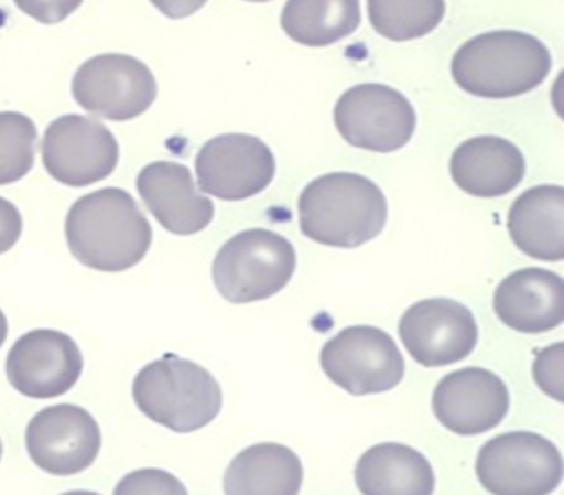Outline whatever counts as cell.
<instances>
[{"instance_id": "1", "label": "cell", "mask_w": 564, "mask_h": 495, "mask_svg": "<svg viewBox=\"0 0 564 495\" xmlns=\"http://www.w3.org/2000/svg\"><path fill=\"white\" fill-rule=\"evenodd\" d=\"M65 236L78 262L115 273L133 269L147 257L153 227L128 191L105 187L75 201Z\"/></svg>"}, {"instance_id": "2", "label": "cell", "mask_w": 564, "mask_h": 495, "mask_svg": "<svg viewBox=\"0 0 564 495\" xmlns=\"http://www.w3.org/2000/svg\"><path fill=\"white\" fill-rule=\"evenodd\" d=\"M299 217L300 229L308 239L355 249L382 233L388 201L381 187L361 174H325L303 190Z\"/></svg>"}, {"instance_id": "3", "label": "cell", "mask_w": 564, "mask_h": 495, "mask_svg": "<svg viewBox=\"0 0 564 495\" xmlns=\"http://www.w3.org/2000/svg\"><path fill=\"white\" fill-rule=\"evenodd\" d=\"M553 67L543 42L523 32L495 31L465 42L452 58L460 90L480 98H514L540 87Z\"/></svg>"}, {"instance_id": "4", "label": "cell", "mask_w": 564, "mask_h": 495, "mask_svg": "<svg viewBox=\"0 0 564 495\" xmlns=\"http://www.w3.org/2000/svg\"><path fill=\"white\" fill-rule=\"evenodd\" d=\"M133 399L151 421L180 434L206 428L223 409L219 381L204 366L173 353L141 368Z\"/></svg>"}, {"instance_id": "5", "label": "cell", "mask_w": 564, "mask_h": 495, "mask_svg": "<svg viewBox=\"0 0 564 495\" xmlns=\"http://www.w3.org/2000/svg\"><path fill=\"white\" fill-rule=\"evenodd\" d=\"M296 269V252L286 237L249 229L227 240L213 263V279L230 303L262 302L282 292Z\"/></svg>"}, {"instance_id": "6", "label": "cell", "mask_w": 564, "mask_h": 495, "mask_svg": "<svg viewBox=\"0 0 564 495\" xmlns=\"http://www.w3.org/2000/svg\"><path fill=\"white\" fill-rule=\"evenodd\" d=\"M485 491L497 495H546L560 487V449L534 432H505L485 442L475 465Z\"/></svg>"}, {"instance_id": "7", "label": "cell", "mask_w": 564, "mask_h": 495, "mask_svg": "<svg viewBox=\"0 0 564 495\" xmlns=\"http://www.w3.org/2000/svg\"><path fill=\"white\" fill-rule=\"evenodd\" d=\"M325 375L352 396L391 391L404 378L405 363L394 340L376 326H348L325 343Z\"/></svg>"}, {"instance_id": "8", "label": "cell", "mask_w": 564, "mask_h": 495, "mask_svg": "<svg viewBox=\"0 0 564 495\" xmlns=\"http://www.w3.org/2000/svg\"><path fill=\"white\" fill-rule=\"evenodd\" d=\"M333 117L346 143L375 153L401 150L417 127L411 101L381 84L356 85L346 90L336 101Z\"/></svg>"}, {"instance_id": "9", "label": "cell", "mask_w": 564, "mask_h": 495, "mask_svg": "<svg viewBox=\"0 0 564 495\" xmlns=\"http://www.w3.org/2000/svg\"><path fill=\"white\" fill-rule=\"evenodd\" d=\"M72 94L95 117L130 121L150 110L158 97V84L144 62L131 55L104 54L78 67Z\"/></svg>"}, {"instance_id": "10", "label": "cell", "mask_w": 564, "mask_h": 495, "mask_svg": "<svg viewBox=\"0 0 564 495\" xmlns=\"http://www.w3.org/2000/svg\"><path fill=\"white\" fill-rule=\"evenodd\" d=\"M42 161L58 183L85 187L107 180L117 170L120 147L115 134L95 118L65 115L45 130Z\"/></svg>"}, {"instance_id": "11", "label": "cell", "mask_w": 564, "mask_h": 495, "mask_svg": "<svg viewBox=\"0 0 564 495\" xmlns=\"http://www.w3.org/2000/svg\"><path fill=\"white\" fill-rule=\"evenodd\" d=\"M272 150L252 134L227 133L207 141L196 158L200 191L223 201L263 193L275 177Z\"/></svg>"}, {"instance_id": "12", "label": "cell", "mask_w": 564, "mask_h": 495, "mask_svg": "<svg viewBox=\"0 0 564 495\" xmlns=\"http://www.w3.org/2000/svg\"><path fill=\"white\" fill-rule=\"evenodd\" d=\"M399 336L414 362L425 368H441L471 355L478 326L474 313L460 302L429 299L405 310Z\"/></svg>"}, {"instance_id": "13", "label": "cell", "mask_w": 564, "mask_h": 495, "mask_svg": "<svg viewBox=\"0 0 564 495\" xmlns=\"http://www.w3.org/2000/svg\"><path fill=\"white\" fill-rule=\"evenodd\" d=\"M25 445L34 464L47 474H80L100 454V426L80 406H48L29 422Z\"/></svg>"}, {"instance_id": "14", "label": "cell", "mask_w": 564, "mask_h": 495, "mask_svg": "<svg viewBox=\"0 0 564 495\" xmlns=\"http://www.w3.org/2000/svg\"><path fill=\"white\" fill-rule=\"evenodd\" d=\"M84 372V356L67 333L39 329L12 345L6 362L9 383L28 398L52 399L67 395Z\"/></svg>"}, {"instance_id": "15", "label": "cell", "mask_w": 564, "mask_h": 495, "mask_svg": "<svg viewBox=\"0 0 564 495\" xmlns=\"http://www.w3.org/2000/svg\"><path fill=\"white\" fill-rule=\"evenodd\" d=\"M510 409V391L500 376L485 368L448 373L435 386L432 411L458 435H478L497 428Z\"/></svg>"}, {"instance_id": "16", "label": "cell", "mask_w": 564, "mask_h": 495, "mask_svg": "<svg viewBox=\"0 0 564 495\" xmlns=\"http://www.w3.org/2000/svg\"><path fill=\"white\" fill-rule=\"evenodd\" d=\"M138 193L158 223L174 236H194L214 219L213 201L197 193L184 164L156 161L138 174Z\"/></svg>"}, {"instance_id": "17", "label": "cell", "mask_w": 564, "mask_h": 495, "mask_svg": "<svg viewBox=\"0 0 564 495\" xmlns=\"http://www.w3.org/2000/svg\"><path fill=\"white\" fill-rule=\"evenodd\" d=\"M494 309L498 319L514 332H551L564 320L563 279L538 267L517 270L495 290Z\"/></svg>"}, {"instance_id": "18", "label": "cell", "mask_w": 564, "mask_h": 495, "mask_svg": "<svg viewBox=\"0 0 564 495\" xmlns=\"http://www.w3.org/2000/svg\"><path fill=\"white\" fill-rule=\"evenodd\" d=\"M527 173L523 153L500 137H475L464 141L451 158L454 183L475 197L507 196Z\"/></svg>"}, {"instance_id": "19", "label": "cell", "mask_w": 564, "mask_h": 495, "mask_svg": "<svg viewBox=\"0 0 564 495\" xmlns=\"http://www.w3.org/2000/svg\"><path fill=\"white\" fill-rule=\"evenodd\" d=\"M508 230L514 246L531 259L561 262L564 259V190L531 187L517 197L508 214Z\"/></svg>"}, {"instance_id": "20", "label": "cell", "mask_w": 564, "mask_h": 495, "mask_svg": "<svg viewBox=\"0 0 564 495\" xmlns=\"http://www.w3.org/2000/svg\"><path fill=\"white\" fill-rule=\"evenodd\" d=\"M355 481L366 495H431L435 488L427 458L399 442L368 449L356 464Z\"/></svg>"}, {"instance_id": "21", "label": "cell", "mask_w": 564, "mask_h": 495, "mask_svg": "<svg viewBox=\"0 0 564 495\" xmlns=\"http://www.w3.org/2000/svg\"><path fill=\"white\" fill-rule=\"evenodd\" d=\"M302 484L299 455L275 442L243 449L224 475V492L229 495H296Z\"/></svg>"}, {"instance_id": "22", "label": "cell", "mask_w": 564, "mask_h": 495, "mask_svg": "<svg viewBox=\"0 0 564 495\" xmlns=\"http://www.w3.org/2000/svg\"><path fill=\"white\" fill-rule=\"evenodd\" d=\"M286 37L306 47H326L355 34L361 24L358 0L289 2L280 18Z\"/></svg>"}, {"instance_id": "23", "label": "cell", "mask_w": 564, "mask_h": 495, "mask_svg": "<svg viewBox=\"0 0 564 495\" xmlns=\"http://www.w3.org/2000/svg\"><path fill=\"white\" fill-rule=\"evenodd\" d=\"M369 22L381 37L405 42L431 34L445 15L441 0L427 2H382L372 0L368 4Z\"/></svg>"}, {"instance_id": "24", "label": "cell", "mask_w": 564, "mask_h": 495, "mask_svg": "<svg viewBox=\"0 0 564 495\" xmlns=\"http://www.w3.org/2000/svg\"><path fill=\"white\" fill-rule=\"evenodd\" d=\"M37 127L18 111L0 114V186L18 183L35 163Z\"/></svg>"}, {"instance_id": "25", "label": "cell", "mask_w": 564, "mask_h": 495, "mask_svg": "<svg viewBox=\"0 0 564 495\" xmlns=\"http://www.w3.org/2000/svg\"><path fill=\"white\" fill-rule=\"evenodd\" d=\"M115 494H187L180 478L161 469L131 472L115 488Z\"/></svg>"}, {"instance_id": "26", "label": "cell", "mask_w": 564, "mask_h": 495, "mask_svg": "<svg viewBox=\"0 0 564 495\" xmlns=\"http://www.w3.org/2000/svg\"><path fill=\"white\" fill-rule=\"evenodd\" d=\"M564 345L547 346L534 359L533 376L536 385L556 401L563 402Z\"/></svg>"}, {"instance_id": "27", "label": "cell", "mask_w": 564, "mask_h": 495, "mask_svg": "<svg viewBox=\"0 0 564 495\" xmlns=\"http://www.w3.org/2000/svg\"><path fill=\"white\" fill-rule=\"evenodd\" d=\"M21 211L11 201L0 197V256L11 250L22 236Z\"/></svg>"}, {"instance_id": "28", "label": "cell", "mask_w": 564, "mask_h": 495, "mask_svg": "<svg viewBox=\"0 0 564 495\" xmlns=\"http://www.w3.org/2000/svg\"><path fill=\"white\" fill-rule=\"evenodd\" d=\"M9 335V323L8 319H6L4 312L0 310V348L4 345L6 340H8Z\"/></svg>"}, {"instance_id": "29", "label": "cell", "mask_w": 564, "mask_h": 495, "mask_svg": "<svg viewBox=\"0 0 564 495\" xmlns=\"http://www.w3.org/2000/svg\"><path fill=\"white\" fill-rule=\"evenodd\" d=\"M0 459H2V441H0Z\"/></svg>"}]
</instances>
